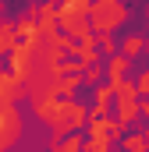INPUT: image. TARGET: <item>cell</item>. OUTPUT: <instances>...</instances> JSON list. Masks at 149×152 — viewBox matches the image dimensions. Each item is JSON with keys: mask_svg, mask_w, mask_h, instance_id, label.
<instances>
[{"mask_svg": "<svg viewBox=\"0 0 149 152\" xmlns=\"http://www.w3.org/2000/svg\"><path fill=\"white\" fill-rule=\"evenodd\" d=\"M117 99V88L110 81L107 85H96V103H92V117H107L110 113V103Z\"/></svg>", "mask_w": 149, "mask_h": 152, "instance_id": "obj_5", "label": "cell"}, {"mask_svg": "<svg viewBox=\"0 0 149 152\" xmlns=\"http://www.w3.org/2000/svg\"><path fill=\"white\" fill-rule=\"evenodd\" d=\"M107 78H110L114 88L128 81V57H124V53H117V57H110V60H107Z\"/></svg>", "mask_w": 149, "mask_h": 152, "instance_id": "obj_6", "label": "cell"}, {"mask_svg": "<svg viewBox=\"0 0 149 152\" xmlns=\"http://www.w3.org/2000/svg\"><path fill=\"white\" fill-rule=\"evenodd\" d=\"M85 81H89V85H103V81H100V67H85Z\"/></svg>", "mask_w": 149, "mask_h": 152, "instance_id": "obj_9", "label": "cell"}, {"mask_svg": "<svg viewBox=\"0 0 149 152\" xmlns=\"http://www.w3.org/2000/svg\"><path fill=\"white\" fill-rule=\"evenodd\" d=\"M135 85H139V92H146V96H149V67H146V75L139 78V81H135Z\"/></svg>", "mask_w": 149, "mask_h": 152, "instance_id": "obj_10", "label": "cell"}, {"mask_svg": "<svg viewBox=\"0 0 149 152\" xmlns=\"http://www.w3.org/2000/svg\"><path fill=\"white\" fill-rule=\"evenodd\" d=\"M117 124H131L135 117L142 113V106H139V85L135 81H124V85H117Z\"/></svg>", "mask_w": 149, "mask_h": 152, "instance_id": "obj_3", "label": "cell"}, {"mask_svg": "<svg viewBox=\"0 0 149 152\" xmlns=\"http://www.w3.org/2000/svg\"><path fill=\"white\" fill-rule=\"evenodd\" d=\"M89 124V110L78 103V99H64L60 103V110H57V120L50 124V131H53V138H68V134H78V127H85Z\"/></svg>", "mask_w": 149, "mask_h": 152, "instance_id": "obj_2", "label": "cell"}, {"mask_svg": "<svg viewBox=\"0 0 149 152\" xmlns=\"http://www.w3.org/2000/svg\"><path fill=\"white\" fill-rule=\"evenodd\" d=\"M124 21H128V7L121 0H92V32L96 36H110Z\"/></svg>", "mask_w": 149, "mask_h": 152, "instance_id": "obj_1", "label": "cell"}, {"mask_svg": "<svg viewBox=\"0 0 149 152\" xmlns=\"http://www.w3.org/2000/svg\"><path fill=\"white\" fill-rule=\"evenodd\" d=\"M21 92H25V85L11 75V71L0 75V106H14V103L21 99Z\"/></svg>", "mask_w": 149, "mask_h": 152, "instance_id": "obj_4", "label": "cell"}, {"mask_svg": "<svg viewBox=\"0 0 149 152\" xmlns=\"http://www.w3.org/2000/svg\"><path fill=\"white\" fill-rule=\"evenodd\" d=\"M142 50H146V36H142V32H131V36L121 39V53H124L128 60H135Z\"/></svg>", "mask_w": 149, "mask_h": 152, "instance_id": "obj_7", "label": "cell"}, {"mask_svg": "<svg viewBox=\"0 0 149 152\" xmlns=\"http://www.w3.org/2000/svg\"><path fill=\"white\" fill-rule=\"evenodd\" d=\"M82 152H114V149H110V138H89Z\"/></svg>", "mask_w": 149, "mask_h": 152, "instance_id": "obj_8", "label": "cell"}]
</instances>
